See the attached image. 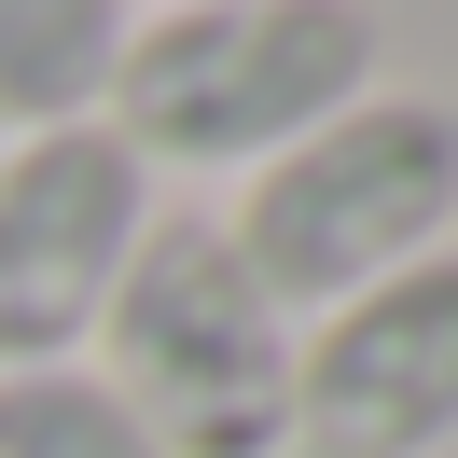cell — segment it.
Instances as JSON below:
<instances>
[{"mask_svg":"<svg viewBox=\"0 0 458 458\" xmlns=\"http://www.w3.org/2000/svg\"><path fill=\"white\" fill-rule=\"evenodd\" d=\"M0 458H167V445L98 361H42V375H0Z\"/></svg>","mask_w":458,"mask_h":458,"instance_id":"52a82bcc","label":"cell"},{"mask_svg":"<svg viewBox=\"0 0 458 458\" xmlns=\"http://www.w3.org/2000/svg\"><path fill=\"white\" fill-rule=\"evenodd\" d=\"M223 236H236V264L292 306V334H306L319 306H347V292L458 250V112L417 98V84L347 98L319 140H292L278 167L236 181Z\"/></svg>","mask_w":458,"mask_h":458,"instance_id":"7a4b0ae2","label":"cell"},{"mask_svg":"<svg viewBox=\"0 0 458 458\" xmlns=\"http://www.w3.org/2000/svg\"><path fill=\"white\" fill-rule=\"evenodd\" d=\"M292 458H306V445H292Z\"/></svg>","mask_w":458,"mask_h":458,"instance_id":"ba28073f","label":"cell"},{"mask_svg":"<svg viewBox=\"0 0 458 458\" xmlns=\"http://www.w3.org/2000/svg\"><path fill=\"white\" fill-rule=\"evenodd\" d=\"M375 0H153L112 56L98 125L153 181H250L347 98H375Z\"/></svg>","mask_w":458,"mask_h":458,"instance_id":"6da1fadb","label":"cell"},{"mask_svg":"<svg viewBox=\"0 0 458 458\" xmlns=\"http://www.w3.org/2000/svg\"><path fill=\"white\" fill-rule=\"evenodd\" d=\"M167 181L112 140V125H42L0 140V375L84 361L112 278L140 264Z\"/></svg>","mask_w":458,"mask_h":458,"instance_id":"277c9868","label":"cell"},{"mask_svg":"<svg viewBox=\"0 0 458 458\" xmlns=\"http://www.w3.org/2000/svg\"><path fill=\"white\" fill-rule=\"evenodd\" d=\"M98 375L167 458H292V306L236 264L223 208H153L140 264L98 306Z\"/></svg>","mask_w":458,"mask_h":458,"instance_id":"3957f363","label":"cell"},{"mask_svg":"<svg viewBox=\"0 0 458 458\" xmlns=\"http://www.w3.org/2000/svg\"><path fill=\"white\" fill-rule=\"evenodd\" d=\"M125 29H140V0H0V140L98 125Z\"/></svg>","mask_w":458,"mask_h":458,"instance_id":"8992f818","label":"cell"},{"mask_svg":"<svg viewBox=\"0 0 458 458\" xmlns=\"http://www.w3.org/2000/svg\"><path fill=\"white\" fill-rule=\"evenodd\" d=\"M292 445L306 458H445L458 445V250L347 292L292 334Z\"/></svg>","mask_w":458,"mask_h":458,"instance_id":"5b68a950","label":"cell"}]
</instances>
